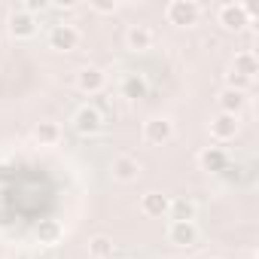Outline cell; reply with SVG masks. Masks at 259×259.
Returning a JSON list of instances; mask_svg holds the SVG:
<instances>
[{
  "mask_svg": "<svg viewBox=\"0 0 259 259\" xmlns=\"http://www.w3.org/2000/svg\"><path fill=\"white\" fill-rule=\"evenodd\" d=\"M217 25L226 34H241L253 25V10L244 0H226V4L217 7Z\"/></svg>",
  "mask_w": 259,
  "mask_h": 259,
  "instance_id": "cell-1",
  "label": "cell"
},
{
  "mask_svg": "<svg viewBox=\"0 0 259 259\" xmlns=\"http://www.w3.org/2000/svg\"><path fill=\"white\" fill-rule=\"evenodd\" d=\"M141 138H144V144H150V147H168V144L177 138V125H174L171 116L153 113V116H147L144 125H141Z\"/></svg>",
  "mask_w": 259,
  "mask_h": 259,
  "instance_id": "cell-2",
  "label": "cell"
},
{
  "mask_svg": "<svg viewBox=\"0 0 259 259\" xmlns=\"http://www.w3.org/2000/svg\"><path fill=\"white\" fill-rule=\"evenodd\" d=\"M79 43H82V31H79L76 25H70V22H58V25H52L49 34H46V46H49L52 52H61V55L76 52Z\"/></svg>",
  "mask_w": 259,
  "mask_h": 259,
  "instance_id": "cell-3",
  "label": "cell"
},
{
  "mask_svg": "<svg viewBox=\"0 0 259 259\" xmlns=\"http://www.w3.org/2000/svg\"><path fill=\"white\" fill-rule=\"evenodd\" d=\"M70 125H73V132H76L79 138H95V135L104 132V125H107V122H104V113H101L95 104H82V107L73 110Z\"/></svg>",
  "mask_w": 259,
  "mask_h": 259,
  "instance_id": "cell-4",
  "label": "cell"
},
{
  "mask_svg": "<svg viewBox=\"0 0 259 259\" xmlns=\"http://www.w3.org/2000/svg\"><path fill=\"white\" fill-rule=\"evenodd\" d=\"M201 19V4L198 0H171L165 7V22L174 28H195Z\"/></svg>",
  "mask_w": 259,
  "mask_h": 259,
  "instance_id": "cell-5",
  "label": "cell"
},
{
  "mask_svg": "<svg viewBox=\"0 0 259 259\" xmlns=\"http://www.w3.org/2000/svg\"><path fill=\"white\" fill-rule=\"evenodd\" d=\"M7 31H10L13 40L25 43V40H34V37H37L40 22H37V16H31V13H25V10L19 7V10H13V13L7 16Z\"/></svg>",
  "mask_w": 259,
  "mask_h": 259,
  "instance_id": "cell-6",
  "label": "cell"
},
{
  "mask_svg": "<svg viewBox=\"0 0 259 259\" xmlns=\"http://www.w3.org/2000/svg\"><path fill=\"white\" fill-rule=\"evenodd\" d=\"M141 171H144V165H141V159L132 156V153H119V156L110 162V177H113L116 183H122V186L135 183V180L141 177Z\"/></svg>",
  "mask_w": 259,
  "mask_h": 259,
  "instance_id": "cell-7",
  "label": "cell"
},
{
  "mask_svg": "<svg viewBox=\"0 0 259 259\" xmlns=\"http://www.w3.org/2000/svg\"><path fill=\"white\" fill-rule=\"evenodd\" d=\"M76 89L82 92V95H101L104 89H107V70L104 67H98V64H82L79 70H76Z\"/></svg>",
  "mask_w": 259,
  "mask_h": 259,
  "instance_id": "cell-8",
  "label": "cell"
},
{
  "mask_svg": "<svg viewBox=\"0 0 259 259\" xmlns=\"http://www.w3.org/2000/svg\"><path fill=\"white\" fill-rule=\"evenodd\" d=\"M238 132H241V116L217 113V116L207 122V135H210V141H217V144H229V141H235Z\"/></svg>",
  "mask_w": 259,
  "mask_h": 259,
  "instance_id": "cell-9",
  "label": "cell"
},
{
  "mask_svg": "<svg viewBox=\"0 0 259 259\" xmlns=\"http://www.w3.org/2000/svg\"><path fill=\"white\" fill-rule=\"evenodd\" d=\"M165 238H168V244H171V247L192 250V247L198 244V226H195V223H177V220H168Z\"/></svg>",
  "mask_w": 259,
  "mask_h": 259,
  "instance_id": "cell-10",
  "label": "cell"
},
{
  "mask_svg": "<svg viewBox=\"0 0 259 259\" xmlns=\"http://www.w3.org/2000/svg\"><path fill=\"white\" fill-rule=\"evenodd\" d=\"M122 40H125V49L128 52L144 55V52H150L156 46V31L150 25H128V31H125Z\"/></svg>",
  "mask_w": 259,
  "mask_h": 259,
  "instance_id": "cell-11",
  "label": "cell"
},
{
  "mask_svg": "<svg viewBox=\"0 0 259 259\" xmlns=\"http://www.w3.org/2000/svg\"><path fill=\"white\" fill-rule=\"evenodd\" d=\"M195 162H198V171H204L210 177H220L229 168V156H226L223 147H204V150H198Z\"/></svg>",
  "mask_w": 259,
  "mask_h": 259,
  "instance_id": "cell-12",
  "label": "cell"
},
{
  "mask_svg": "<svg viewBox=\"0 0 259 259\" xmlns=\"http://www.w3.org/2000/svg\"><path fill=\"white\" fill-rule=\"evenodd\" d=\"M119 95H122L125 101H144V98L150 95V79H147V73H138V70L125 73L122 82H119Z\"/></svg>",
  "mask_w": 259,
  "mask_h": 259,
  "instance_id": "cell-13",
  "label": "cell"
},
{
  "mask_svg": "<svg viewBox=\"0 0 259 259\" xmlns=\"http://www.w3.org/2000/svg\"><path fill=\"white\" fill-rule=\"evenodd\" d=\"M168 207H171V195L159 192V189H150L141 195V213L150 217V220H162L168 217Z\"/></svg>",
  "mask_w": 259,
  "mask_h": 259,
  "instance_id": "cell-14",
  "label": "cell"
},
{
  "mask_svg": "<svg viewBox=\"0 0 259 259\" xmlns=\"http://www.w3.org/2000/svg\"><path fill=\"white\" fill-rule=\"evenodd\" d=\"M34 238L40 247H58L64 241V223L61 220H40L34 226Z\"/></svg>",
  "mask_w": 259,
  "mask_h": 259,
  "instance_id": "cell-15",
  "label": "cell"
},
{
  "mask_svg": "<svg viewBox=\"0 0 259 259\" xmlns=\"http://www.w3.org/2000/svg\"><path fill=\"white\" fill-rule=\"evenodd\" d=\"M31 138H34V144L37 147H58L61 144V138H64V132H61V125L58 122H52V119H43V122H37L34 128H31Z\"/></svg>",
  "mask_w": 259,
  "mask_h": 259,
  "instance_id": "cell-16",
  "label": "cell"
},
{
  "mask_svg": "<svg viewBox=\"0 0 259 259\" xmlns=\"http://www.w3.org/2000/svg\"><path fill=\"white\" fill-rule=\"evenodd\" d=\"M229 73L244 76V79H250V82H253V79H256V73H259V58H256V52H253V49H241V52H235Z\"/></svg>",
  "mask_w": 259,
  "mask_h": 259,
  "instance_id": "cell-17",
  "label": "cell"
},
{
  "mask_svg": "<svg viewBox=\"0 0 259 259\" xmlns=\"http://www.w3.org/2000/svg\"><path fill=\"white\" fill-rule=\"evenodd\" d=\"M217 113H229V116H241L244 107H247V92H238V89H220L217 95Z\"/></svg>",
  "mask_w": 259,
  "mask_h": 259,
  "instance_id": "cell-18",
  "label": "cell"
},
{
  "mask_svg": "<svg viewBox=\"0 0 259 259\" xmlns=\"http://www.w3.org/2000/svg\"><path fill=\"white\" fill-rule=\"evenodd\" d=\"M195 201L192 198H171V207H168V220H177V223H195Z\"/></svg>",
  "mask_w": 259,
  "mask_h": 259,
  "instance_id": "cell-19",
  "label": "cell"
},
{
  "mask_svg": "<svg viewBox=\"0 0 259 259\" xmlns=\"http://www.w3.org/2000/svg\"><path fill=\"white\" fill-rule=\"evenodd\" d=\"M116 244L110 235H92L89 238V259H113Z\"/></svg>",
  "mask_w": 259,
  "mask_h": 259,
  "instance_id": "cell-20",
  "label": "cell"
},
{
  "mask_svg": "<svg viewBox=\"0 0 259 259\" xmlns=\"http://www.w3.org/2000/svg\"><path fill=\"white\" fill-rule=\"evenodd\" d=\"M89 10L98 13V16H116L119 4H116V0H95V4H89Z\"/></svg>",
  "mask_w": 259,
  "mask_h": 259,
  "instance_id": "cell-21",
  "label": "cell"
},
{
  "mask_svg": "<svg viewBox=\"0 0 259 259\" xmlns=\"http://www.w3.org/2000/svg\"><path fill=\"white\" fill-rule=\"evenodd\" d=\"M22 10H25V13H31V16H37V13L49 10V4H46V0H25V4H22Z\"/></svg>",
  "mask_w": 259,
  "mask_h": 259,
  "instance_id": "cell-22",
  "label": "cell"
},
{
  "mask_svg": "<svg viewBox=\"0 0 259 259\" xmlns=\"http://www.w3.org/2000/svg\"><path fill=\"white\" fill-rule=\"evenodd\" d=\"M52 10H73L76 4H73V0H55V4H49Z\"/></svg>",
  "mask_w": 259,
  "mask_h": 259,
  "instance_id": "cell-23",
  "label": "cell"
},
{
  "mask_svg": "<svg viewBox=\"0 0 259 259\" xmlns=\"http://www.w3.org/2000/svg\"><path fill=\"white\" fill-rule=\"evenodd\" d=\"M10 259H34V256H31V253H28V250H16V253H13V256H10Z\"/></svg>",
  "mask_w": 259,
  "mask_h": 259,
  "instance_id": "cell-24",
  "label": "cell"
}]
</instances>
